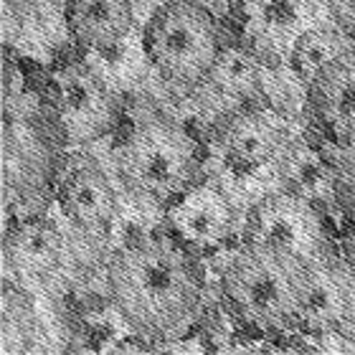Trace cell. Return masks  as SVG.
<instances>
[{"mask_svg": "<svg viewBox=\"0 0 355 355\" xmlns=\"http://www.w3.org/2000/svg\"><path fill=\"white\" fill-rule=\"evenodd\" d=\"M110 295L119 315L153 340H178L200 312L198 269L183 249L165 241L125 246L110 261Z\"/></svg>", "mask_w": 355, "mask_h": 355, "instance_id": "obj_1", "label": "cell"}, {"mask_svg": "<svg viewBox=\"0 0 355 355\" xmlns=\"http://www.w3.org/2000/svg\"><path fill=\"white\" fill-rule=\"evenodd\" d=\"M198 145L188 130L168 119H145L119 150V175L135 198L150 206H171L193 185Z\"/></svg>", "mask_w": 355, "mask_h": 355, "instance_id": "obj_2", "label": "cell"}, {"mask_svg": "<svg viewBox=\"0 0 355 355\" xmlns=\"http://www.w3.org/2000/svg\"><path fill=\"white\" fill-rule=\"evenodd\" d=\"M223 295L239 318L261 330L297 322L295 264L266 246L244 244L223 266Z\"/></svg>", "mask_w": 355, "mask_h": 355, "instance_id": "obj_3", "label": "cell"}, {"mask_svg": "<svg viewBox=\"0 0 355 355\" xmlns=\"http://www.w3.org/2000/svg\"><path fill=\"white\" fill-rule=\"evenodd\" d=\"M145 51L173 84L206 82L218 59V31L206 8L193 0H171L145 26Z\"/></svg>", "mask_w": 355, "mask_h": 355, "instance_id": "obj_4", "label": "cell"}, {"mask_svg": "<svg viewBox=\"0 0 355 355\" xmlns=\"http://www.w3.org/2000/svg\"><path fill=\"white\" fill-rule=\"evenodd\" d=\"M244 244L266 246L297 266L325 257L327 234L315 203L282 191L254 206L246 218Z\"/></svg>", "mask_w": 355, "mask_h": 355, "instance_id": "obj_5", "label": "cell"}, {"mask_svg": "<svg viewBox=\"0 0 355 355\" xmlns=\"http://www.w3.org/2000/svg\"><path fill=\"white\" fill-rule=\"evenodd\" d=\"M168 226L185 246L214 252L236 231L231 200L208 183H193L168 206Z\"/></svg>", "mask_w": 355, "mask_h": 355, "instance_id": "obj_6", "label": "cell"}, {"mask_svg": "<svg viewBox=\"0 0 355 355\" xmlns=\"http://www.w3.org/2000/svg\"><path fill=\"white\" fill-rule=\"evenodd\" d=\"M56 104L67 132L79 142L107 132L114 119V99L107 87L79 64L56 74Z\"/></svg>", "mask_w": 355, "mask_h": 355, "instance_id": "obj_7", "label": "cell"}, {"mask_svg": "<svg viewBox=\"0 0 355 355\" xmlns=\"http://www.w3.org/2000/svg\"><path fill=\"white\" fill-rule=\"evenodd\" d=\"M284 145L282 125L261 110L236 112L221 132L223 160L236 173H257L277 163Z\"/></svg>", "mask_w": 355, "mask_h": 355, "instance_id": "obj_8", "label": "cell"}, {"mask_svg": "<svg viewBox=\"0 0 355 355\" xmlns=\"http://www.w3.org/2000/svg\"><path fill=\"white\" fill-rule=\"evenodd\" d=\"M307 87L315 114L327 132L355 148V49L327 64Z\"/></svg>", "mask_w": 355, "mask_h": 355, "instance_id": "obj_9", "label": "cell"}, {"mask_svg": "<svg viewBox=\"0 0 355 355\" xmlns=\"http://www.w3.org/2000/svg\"><path fill=\"white\" fill-rule=\"evenodd\" d=\"M297 279V322L312 333L340 330V284L330 254L295 266Z\"/></svg>", "mask_w": 355, "mask_h": 355, "instance_id": "obj_10", "label": "cell"}, {"mask_svg": "<svg viewBox=\"0 0 355 355\" xmlns=\"http://www.w3.org/2000/svg\"><path fill=\"white\" fill-rule=\"evenodd\" d=\"M59 206L79 229L99 231L117 216V193L96 165H79L61 183Z\"/></svg>", "mask_w": 355, "mask_h": 355, "instance_id": "obj_11", "label": "cell"}, {"mask_svg": "<svg viewBox=\"0 0 355 355\" xmlns=\"http://www.w3.org/2000/svg\"><path fill=\"white\" fill-rule=\"evenodd\" d=\"M277 173L284 191L295 193L315 206L330 203L338 196L340 175L333 163L307 140H292L282 148L277 157Z\"/></svg>", "mask_w": 355, "mask_h": 355, "instance_id": "obj_12", "label": "cell"}, {"mask_svg": "<svg viewBox=\"0 0 355 355\" xmlns=\"http://www.w3.org/2000/svg\"><path fill=\"white\" fill-rule=\"evenodd\" d=\"M64 18L69 33L94 51L117 46L135 21L130 0H67Z\"/></svg>", "mask_w": 355, "mask_h": 355, "instance_id": "obj_13", "label": "cell"}, {"mask_svg": "<svg viewBox=\"0 0 355 355\" xmlns=\"http://www.w3.org/2000/svg\"><path fill=\"white\" fill-rule=\"evenodd\" d=\"M8 261L31 279H41L56 272L64 254L59 229L46 218H31L21 223L6 241Z\"/></svg>", "mask_w": 355, "mask_h": 355, "instance_id": "obj_14", "label": "cell"}, {"mask_svg": "<svg viewBox=\"0 0 355 355\" xmlns=\"http://www.w3.org/2000/svg\"><path fill=\"white\" fill-rule=\"evenodd\" d=\"M206 82L211 84L216 94L231 104L249 102L261 92V76L257 61L252 56H246L244 51H236V49H226L218 53Z\"/></svg>", "mask_w": 355, "mask_h": 355, "instance_id": "obj_15", "label": "cell"}, {"mask_svg": "<svg viewBox=\"0 0 355 355\" xmlns=\"http://www.w3.org/2000/svg\"><path fill=\"white\" fill-rule=\"evenodd\" d=\"M350 49H355V46L350 44V38L343 31L310 28L295 41L292 67L304 79V84H310L327 64H333L338 56H343Z\"/></svg>", "mask_w": 355, "mask_h": 355, "instance_id": "obj_16", "label": "cell"}, {"mask_svg": "<svg viewBox=\"0 0 355 355\" xmlns=\"http://www.w3.org/2000/svg\"><path fill=\"white\" fill-rule=\"evenodd\" d=\"M338 284H340V333L355 343V254L345 259H335Z\"/></svg>", "mask_w": 355, "mask_h": 355, "instance_id": "obj_17", "label": "cell"}, {"mask_svg": "<svg viewBox=\"0 0 355 355\" xmlns=\"http://www.w3.org/2000/svg\"><path fill=\"white\" fill-rule=\"evenodd\" d=\"M350 3V10H353V15H355V0H348Z\"/></svg>", "mask_w": 355, "mask_h": 355, "instance_id": "obj_18", "label": "cell"}]
</instances>
